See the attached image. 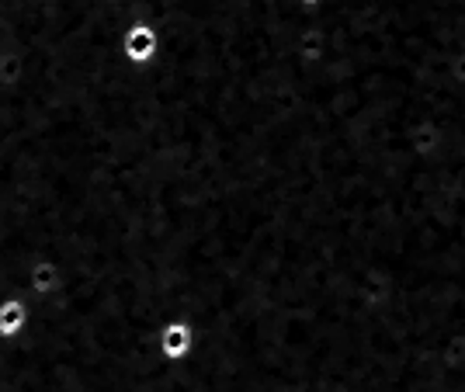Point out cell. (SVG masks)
<instances>
[{
    "instance_id": "6da1fadb",
    "label": "cell",
    "mask_w": 465,
    "mask_h": 392,
    "mask_svg": "<svg viewBox=\"0 0 465 392\" xmlns=\"http://www.w3.org/2000/svg\"><path fill=\"white\" fill-rule=\"evenodd\" d=\"M153 348H156V354H160V361H167V365L188 361L194 354V348H198V334H194L192 319H184V316H167V319L156 327Z\"/></svg>"
},
{
    "instance_id": "7a4b0ae2",
    "label": "cell",
    "mask_w": 465,
    "mask_h": 392,
    "mask_svg": "<svg viewBox=\"0 0 465 392\" xmlns=\"http://www.w3.org/2000/svg\"><path fill=\"white\" fill-rule=\"evenodd\" d=\"M122 56L136 70H150L160 59V32L146 18H136L122 28Z\"/></svg>"
},
{
    "instance_id": "3957f363",
    "label": "cell",
    "mask_w": 465,
    "mask_h": 392,
    "mask_svg": "<svg viewBox=\"0 0 465 392\" xmlns=\"http://www.w3.org/2000/svg\"><path fill=\"white\" fill-rule=\"evenodd\" d=\"M441 146H445V129H441V122L438 118H417V122H410L407 125V150L410 157L417 160H434L441 153Z\"/></svg>"
},
{
    "instance_id": "277c9868",
    "label": "cell",
    "mask_w": 465,
    "mask_h": 392,
    "mask_svg": "<svg viewBox=\"0 0 465 392\" xmlns=\"http://www.w3.org/2000/svg\"><path fill=\"white\" fill-rule=\"evenodd\" d=\"M25 319H28V313H25V306L21 302H4L0 306V337H15L25 327Z\"/></svg>"
},
{
    "instance_id": "5b68a950",
    "label": "cell",
    "mask_w": 465,
    "mask_h": 392,
    "mask_svg": "<svg viewBox=\"0 0 465 392\" xmlns=\"http://www.w3.org/2000/svg\"><path fill=\"white\" fill-rule=\"evenodd\" d=\"M445 77L455 83V87H462L465 91V49H459L455 56H448L445 63Z\"/></svg>"
},
{
    "instance_id": "8992f818",
    "label": "cell",
    "mask_w": 465,
    "mask_h": 392,
    "mask_svg": "<svg viewBox=\"0 0 465 392\" xmlns=\"http://www.w3.org/2000/svg\"><path fill=\"white\" fill-rule=\"evenodd\" d=\"M56 289V271L49 264H39L35 268V292H53Z\"/></svg>"
},
{
    "instance_id": "52a82bcc",
    "label": "cell",
    "mask_w": 465,
    "mask_h": 392,
    "mask_svg": "<svg viewBox=\"0 0 465 392\" xmlns=\"http://www.w3.org/2000/svg\"><path fill=\"white\" fill-rule=\"evenodd\" d=\"M323 4H327V0H295V7H299V11H306V15H312V11H320Z\"/></svg>"
},
{
    "instance_id": "ba28073f",
    "label": "cell",
    "mask_w": 465,
    "mask_h": 392,
    "mask_svg": "<svg viewBox=\"0 0 465 392\" xmlns=\"http://www.w3.org/2000/svg\"><path fill=\"white\" fill-rule=\"evenodd\" d=\"M108 4H122V0H108Z\"/></svg>"
}]
</instances>
